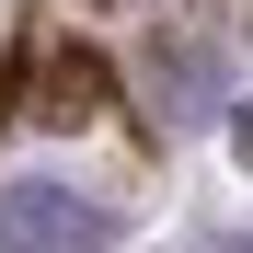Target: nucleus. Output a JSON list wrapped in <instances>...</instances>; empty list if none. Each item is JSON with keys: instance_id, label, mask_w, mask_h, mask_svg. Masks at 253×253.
<instances>
[{"instance_id": "nucleus-1", "label": "nucleus", "mask_w": 253, "mask_h": 253, "mask_svg": "<svg viewBox=\"0 0 253 253\" xmlns=\"http://www.w3.org/2000/svg\"><path fill=\"white\" fill-rule=\"evenodd\" d=\"M115 219L81 184H46V173H12L0 184V253H104Z\"/></svg>"}, {"instance_id": "nucleus-2", "label": "nucleus", "mask_w": 253, "mask_h": 253, "mask_svg": "<svg viewBox=\"0 0 253 253\" xmlns=\"http://www.w3.org/2000/svg\"><path fill=\"white\" fill-rule=\"evenodd\" d=\"M104 58H81V46H35L23 69H12V115L23 126H81V115H104Z\"/></svg>"}, {"instance_id": "nucleus-3", "label": "nucleus", "mask_w": 253, "mask_h": 253, "mask_svg": "<svg viewBox=\"0 0 253 253\" xmlns=\"http://www.w3.org/2000/svg\"><path fill=\"white\" fill-rule=\"evenodd\" d=\"M207 253H253V242H207Z\"/></svg>"}]
</instances>
